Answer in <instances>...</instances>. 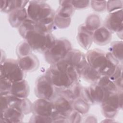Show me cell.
<instances>
[{"label": "cell", "mask_w": 123, "mask_h": 123, "mask_svg": "<svg viewBox=\"0 0 123 123\" xmlns=\"http://www.w3.org/2000/svg\"><path fill=\"white\" fill-rule=\"evenodd\" d=\"M45 74L57 90L69 87L81 77L80 72L63 60L50 65Z\"/></svg>", "instance_id": "6da1fadb"}, {"label": "cell", "mask_w": 123, "mask_h": 123, "mask_svg": "<svg viewBox=\"0 0 123 123\" xmlns=\"http://www.w3.org/2000/svg\"><path fill=\"white\" fill-rule=\"evenodd\" d=\"M28 17L36 23L37 28L46 33H51L53 28L55 12L43 1L31 0L27 4Z\"/></svg>", "instance_id": "7a4b0ae2"}, {"label": "cell", "mask_w": 123, "mask_h": 123, "mask_svg": "<svg viewBox=\"0 0 123 123\" xmlns=\"http://www.w3.org/2000/svg\"><path fill=\"white\" fill-rule=\"evenodd\" d=\"M87 63L101 75L110 77L120 63L110 52L98 49L89 50L85 54Z\"/></svg>", "instance_id": "3957f363"}, {"label": "cell", "mask_w": 123, "mask_h": 123, "mask_svg": "<svg viewBox=\"0 0 123 123\" xmlns=\"http://www.w3.org/2000/svg\"><path fill=\"white\" fill-rule=\"evenodd\" d=\"M23 38L33 51L44 53L55 43L56 38L52 33H46L37 28L27 32Z\"/></svg>", "instance_id": "277c9868"}, {"label": "cell", "mask_w": 123, "mask_h": 123, "mask_svg": "<svg viewBox=\"0 0 123 123\" xmlns=\"http://www.w3.org/2000/svg\"><path fill=\"white\" fill-rule=\"evenodd\" d=\"M72 49L71 42L65 38L56 39L54 44L44 53L45 60L50 65L63 60Z\"/></svg>", "instance_id": "5b68a950"}, {"label": "cell", "mask_w": 123, "mask_h": 123, "mask_svg": "<svg viewBox=\"0 0 123 123\" xmlns=\"http://www.w3.org/2000/svg\"><path fill=\"white\" fill-rule=\"evenodd\" d=\"M0 77L8 79L12 83L25 79L26 73L20 67L17 60L6 59L0 63Z\"/></svg>", "instance_id": "8992f818"}, {"label": "cell", "mask_w": 123, "mask_h": 123, "mask_svg": "<svg viewBox=\"0 0 123 123\" xmlns=\"http://www.w3.org/2000/svg\"><path fill=\"white\" fill-rule=\"evenodd\" d=\"M36 96L40 98L52 101L58 95L57 88L51 83L46 74L39 76L34 87Z\"/></svg>", "instance_id": "52a82bcc"}, {"label": "cell", "mask_w": 123, "mask_h": 123, "mask_svg": "<svg viewBox=\"0 0 123 123\" xmlns=\"http://www.w3.org/2000/svg\"><path fill=\"white\" fill-rule=\"evenodd\" d=\"M123 106V91L110 94L101 103V112L106 118H114Z\"/></svg>", "instance_id": "ba28073f"}, {"label": "cell", "mask_w": 123, "mask_h": 123, "mask_svg": "<svg viewBox=\"0 0 123 123\" xmlns=\"http://www.w3.org/2000/svg\"><path fill=\"white\" fill-rule=\"evenodd\" d=\"M0 111L5 110L9 107H13L19 109L24 115L32 112V103L26 98H20L11 94L0 95Z\"/></svg>", "instance_id": "9c48e42d"}, {"label": "cell", "mask_w": 123, "mask_h": 123, "mask_svg": "<svg viewBox=\"0 0 123 123\" xmlns=\"http://www.w3.org/2000/svg\"><path fill=\"white\" fill-rule=\"evenodd\" d=\"M123 9L110 12L106 17L104 26L112 33H116L121 39L123 38Z\"/></svg>", "instance_id": "30bf717a"}, {"label": "cell", "mask_w": 123, "mask_h": 123, "mask_svg": "<svg viewBox=\"0 0 123 123\" xmlns=\"http://www.w3.org/2000/svg\"><path fill=\"white\" fill-rule=\"evenodd\" d=\"M69 64L74 67L80 73L87 64L86 55L77 49H72L63 59Z\"/></svg>", "instance_id": "8fae6325"}, {"label": "cell", "mask_w": 123, "mask_h": 123, "mask_svg": "<svg viewBox=\"0 0 123 123\" xmlns=\"http://www.w3.org/2000/svg\"><path fill=\"white\" fill-rule=\"evenodd\" d=\"M54 111L52 101L38 98L32 103V113L33 114L51 117Z\"/></svg>", "instance_id": "7c38bea8"}, {"label": "cell", "mask_w": 123, "mask_h": 123, "mask_svg": "<svg viewBox=\"0 0 123 123\" xmlns=\"http://www.w3.org/2000/svg\"><path fill=\"white\" fill-rule=\"evenodd\" d=\"M52 103L54 111L67 119L70 113L74 110L73 101L59 93L55 99L52 101Z\"/></svg>", "instance_id": "4fadbf2b"}, {"label": "cell", "mask_w": 123, "mask_h": 123, "mask_svg": "<svg viewBox=\"0 0 123 123\" xmlns=\"http://www.w3.org/2000/svg\"><path fill=\"white\" fill-rule=\"evenodd\" d=\"M93 32L88 29L84 24L81 25L78 28L77 40L84 49L88 50L93 42Z\"/></svg>", "instance_id": "5bb4252c"}, {"label": "cell", "mask_w": 123, "mask_h": 123, "mask_svg": "<svg viewBox=\"0 0 123 123\" xmlns=\"http://www.w3.org/2000/svg\"><path fill=\"white\" fill-rule=\"evenodd\" d=\"M24 113L18 109L9 107L1 111L0 123H21L24 118Z\"/></svg>", "instance_id": "9a60e30c"}, {"label": "cell", "mask_w": 123, "mask_h": 123, "mask_svg": "<svg viewBox=\"0 0 123 123\" xmlns=\"http://www.w3.org/2000/svg\"><path fill=\"white\" fill-rule=\"evenodd\" d=\"M17 60L20 67L25 73L35 71L37 69L39 66L38 58L33 53L18 58Z\"/></svg>", "instance_id": "2e32d148"}, {"label": "cell", "mask_w": 123, "mask_h": 123, "mask_svg": "<svg viewBox=\"0 0 123 123\" xmlns=\"http://www.w3.org/2000/svg\"><path fill=\"white\" fill-rule=\"evenodd\" d=\"M29 92V86L25 80L23 79L12 83L10 94L20 98H26L28 96Z\"/></svg>", "instance_id": "e0dca14e"}, {"label": "cell", "mask_w": 123, "mask_h": 123, "mask_svg": "<svg viewBox=\"0 0 123 123\" xmlns=\"http://www.w3.org/2000/svg\"><path fill=\"white\" fill-rule=\"evenodd\" d=\"M112 33L104 26H100L93 32V41L98 45L103 46L111 40Z\"/></svg>", "instance_id": "ac0fdd59"}, {"label": "cell", "mask_w": 123, "mask_h": 123, "mask_svg": "<svg viewBox=\"0 0 123 123\" xmlns=\"http://www.w3.org/2000/svg\"><path fill=\"white\" fill-rule=\"evenodd\" d=\"M28 18L26 9H17L9 13L8 20L12 27L19 28L22 23Z\"/></svg>", "instance_id": "d6986e66"}, {"label": "cell", "mask_w": 123, "mask_h": 123, "mask_svg": "<svg viewBox=\"0 0 123 123\" xmlns=\"http://www.w3.org/2000/svg\"><path fill=\"white\" fill-rule=\"evenodd\" d=\"M90 95L94 104H101L109 95L98 83H92L88 87Z\"/></svg>", "instance_id": "ffe728a7"}, {"label": "cell", "mask_w": 123, "mask_h": 123, "mask_svg": "<svg viewBox=\"0 0 123 123\" xmlns=\"http://www.w3.org/2000/svg\"><path fill=\"white\" fill-rule=\"evenodd\" d=\"M28 0H0V11L5 13H10L17 9L25 8L28 3Z\"/></svg>", "instance_id": "44dd1931"}, {"label": "cell", "mask_w": 123, "mask_h": 123, "mask_svg": "<svg viewBox=\"0 0 123 123\" xmlns=\"http://www.w3.org/2000/svg\"><path fill=\"white\" fill-rule=\"evenodd\" d=\"M82 86L80 81L75 82L69 87L62 90H57L59 94H60L72 101L80 97Z\"/></svg>", "instance_id": "7402d4cb"}, {"label": "cell", "mask_w": 123, "mask_h": 123, "mask_svg": "<svg viewBox=\"0 0 123 123\" xmlns=\"http://www.w3.org/2000/svg\"><path fill=\"white\" fill-rule=\"evenodd\" d=\"M101 76L97 70L91 67L88 63L81 73V77L85 81L91 83L97 82Z\"/></svg>", "instance_id": "603a6c76"}, {"label": "cell", "mask_w": 123, "mask_h": 123, "mask_svg": "<svg viewBox=\"0 0 123 123\" xmlns=\"http://www.w3.org/2000/svg\"><path fill=\"white\" fill-rule=\"evenodd\" d=\"M96 83L100 85L109 95L120 91L118 89L114 82L107 76L102 75Z\"/></svg>", "instance_id": "cb8c5ba5"}, {"label": "cell", "mask_w": 123, "mask_h": 123, "mask_svg": "<svg viewBox=\"0 0 123 123\" xmlns=\"http://www.w3.org/2000/svg\"><path fill=\"white\" fill-rule=\"evenodd\" d=\"M60 6L56 13L67 18H72L75 9L71 3V0H60Z\"/></svg>", "instance_id": "d4e9b609"}, {"label": "cell", "mask_w": 123, "mask_h": 123, "mask_svg": "<svg viewBox=\"0 0 123 123\" xmlns=\"http://www.w3.org/2000/svg\"><path fill=\"white\" fill-rule=\"evenodd\" d=\"M122 41L112 42L109 48L110 52L121 63H123V48Z\"/></svg>", "instance_id": "484cf974"}, {"label": "cell", "mask_w": 123, "mask_h": 123, "mask_svg": "<svg viewBox=\"0 0 123 123\" xmlns=\"http://www.w3.org/2000/svg\"><path fill=\"white\" fill-rule=\"evenodd\" d=\"M84 25L88 29L94 32L100 26V18L97 14H91L87 17Z\"/></svg>", "instance_id": "4316f807"}, {"label": "cell", "mask_w": 123, "mask_h": 123, "mask_svg": "<svg viewBox=\"0 0 123 123\" xmlns=\"http://www.w3.org/2000/svg\"><path fill=\"white\" fill-rule=\"evenodd\" d=\"M73 106L74 110L83 115L88 112L90 105L80 97H79L73 101Z\"/></svg>", "instance_id": "83f0119b"}, {"label": "cell", "mask_w": 123, "mask_h": 123, "mask_svg": "<svg viewBox=\"0 0 123 123\" xmlns=\"http://www.w3.org/2000/svg\"><path fill=\"white\" fill-rule=\"evenodd\" d=\"M32 49L25 40L20 42L16 48V54L18 58L30 54L32 53Z\"/></svg>", "instance_id": "f1b7e54d"}, {"label": "cell", "mask_w": 123, "mask_h": 123, "mask_svg": "<svg viewBox=\"0 0 123 123\" xmlns=\"http://www.w3.org/2000/svg\"><path fill=\"white\" fill-rule=\"evenodd\" d=\"M71 22V18L65 17L55 13L54 25L60 29H65L69 27Z\"/></svg>", "instance_id": "f546056e"}, {"label": "cell", "mask_w": 123, "mask_h": 123, "mask_svg": "<svg viewBox=\"0 0 123 123\" xmlns=\"http://www.w3.org/2000/svg\"><path fill=\"white\" fill-rule=\"evenodd\" d=\"M0 95L10 94V90L12 83L3 77H0Z\"/></svg>", "instance_id": "4dcf8cb0"}, {"label": "cell", "mask_w": 123, "mask_h": 123, "mask_svg": "<svg viewBox=\"0 0 123 123\" xmlns=\"http://www.w3.org/2000/svg\"><path fill=\"white\" fill-rule=\"evenodd\" d=\"M106 9L110 13L123 9V1L122 0L107 1Z\"/></svg>", "instance_id": "1f68e13d"}, {"label": "cell", "mask_w": 123, "mask_h": 123, "mask_svg": "<svg viewBox=\"0 0 123 123\" xmlns=\"http://www.w3.org/2000/svg\"><path fill=\"white\" fill-rule=\"evenodd\" d=\"M92 8L97 12H102L106 9L107 1H90Z\"/></svg>", "instance_id": "d6a6232c"}, {"label": "cell", "mask_w": 123, "mask_h": 123, "mask_svg": "<svg viewBox=\"0 0 123 123\" xmlns=\"http://www.w3.org/2000/svg\"><path fill=\"white\" fill-rule=\"evenodd\" d=\"M29 123H53V120L51 117H46V116H40L37 115L33 114L30 117Z\"/></svg>", "instance_id": "836d02e7"}, {"label": "cell", "mask_w": 123, "mask_h": 123, "mask_svg": "<svg viewBox=\"0 0 123 123\" xmlns=\"http://www.w3.org/2000/svg\"><path fill=\"white\" fill-rule=\"evenodd\" d=\"M80 97L88 103L90 105H94V102L90 95L88 87L82 86Z\"/></svg>", "instance_id": "e575fe53"}, {"label": "cell", "mask_w": 123, "mask_h": 123, "mask_svg": "<svg viewBox=\"0 0 123 123\" xmlns=\"http://www.w3.org/2000/svg\"><path fill=\"white\" fill-rule=\"evenodd\" d=\"M82 114L74 109L68 117V123H80L82 122Z\"/></svg>", "instance_id": "d590c367"}, {"label": "cell", "mask_w": 123, "mask_h": 123, "mask_svg": "<svg viewBox=\"0 0 123 123\" xmlns=\"http://www.w3.org/2000/svg\"><path fill=\"white\" fill-rule=\"evenodd\" d=\"M71 3L74 9H83L88 7L90 4L89 0H71Z\"/></svg>", "instance_id": "8d00e7d4"}]
</instances>
